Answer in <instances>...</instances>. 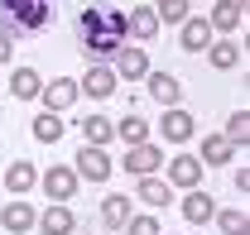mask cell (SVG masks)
<instances>
[{
  "mask_svg": "<svg viewBox=\"0 0 250 235\" xmlns=\"http://www.w3.org/2000/svg\"><path fill=\"white\" fill-rule=\"evenodd\" d=\"M34 182H39V168H34L29 158H15V163L5 168V192H15V197H20V192H29Z\"/></svg>",
  "mask_w": 250,
  "mask_h": 235,
  "instance_id": "20",
  "label": "cell"
},
{
  "mask_svg": "<svg viewBox=\"0 0 250 235\" xmlns=\"http://www.w3.org/2000/svg\"><path fill=\"white\" fill-rule=\"evenodd\" d=\"M34 226H39V235H72L77 231V216H72L67 202H48L39 216H34Z\"/></svg>",
  "mask_w": 250,
  "mask_h": 235,
  "instance_id": "7",
  "label": "cell"
},
{
  "mask_svg": "<svg viewBox=\"0 0 250 235\" xmlns=\"http://www.w3.org/2000/svg\"><path fill=\"white\" fill-rule=\"evenodd\" d=\"M168 187H178V192H188V187H202V158L197 154H173L168 158V177H164Z\"/></svg>",
  "mask_w": 250,
  "mask_h": 235,
  "instance_id": "4",
  "label": "cell"
},
{
  "mask_svg": "<svg viewBox=\"0 0 250 235\" xmlns=\"http://www.w3.org/2000/svg\"><path fill=\"white\" fill-rule=\"evenodd\" d=\"M101 20H106V34H116V39H130V29H125V10H101Z\"/></svg>",
  "mask_w": 250,
  "mask_h": 235,
  "instance_id": "32",
  "label": "cell"
},
{
  "mask_svg": "<svg viewBox=\"0 0 250 235\" xmlns=\"http://www.w3.org/2000/svg\"><path fill=\"white\" fill-rule=\"evenodd\" d=\"M39 96H43V111L62 116V111H72V106H77V96H82V91H77V82H72V77H53Z\"/></svg>",
  "mask_w": 250,
  "mask_h": 235,
  "instance_id": "9",
  "label": "cell"
},
{
  "mask_svg": "<svg viewBox=\"0 0 250 235\" xmlns=\"http://www.w3.org/2000/svg\"><path fill=\"white\" fill-rule=\"evenodd\" d=\"M77 29H82V39H87V34H101V29H106V20H101V5H87V10L77 15Z\"/></svg>",
  "mask_w": 250,
  "mask_h": 235,
  "instance_id": "30",
  "label": "cell"
},
{
  "mask_svg": "<svg viewBox=\"0 0 250 235\" xmlns=\"http://www.w3.org/2000/svg\"><path fill=\"white\" fill-rule=\"evenodd\" d=\"M125 235H159V216H130Z\"/></svg>",
  "mask_w": 250,
  "mask_h": 235,
  "instance_id": "31",
  "label": "cell"
},
{
  "mask_svg": "<svg viewBox=\"0 0 250 235\" xmlns=\"http://www.w3.org/2000/svg\"><path fill=\"white\" fill-rule=\"evenodd\" d=\"M241 20H246V5H241V0H217L207 24H212L217 34H236V29H241Z\"/></svg>",
  "mask_w": 250,
  "mask_h": 235,
  "instance_id": "14",
  "label": "cell"
},
{
  "mask_svg": "<svg viewBox=\"0 0 250 235\" xmlns=\"http://www.w3.org/2000/svg\"><path fill=\"white\" fill-rule=\"evenodd\" d=\"M125 29H130V39H154L159 34V15L149 10V5H140V10L125 15Z\"/></svg>",
  "mask_w": 250,
  "mask_h": 235,
  "instance_id": "23",
  "label": "cell"
},
{
  "mask_svg": "<svg viewBox=\"0 0 250 235\" xmlns=\"http://www.w3.org/2000/svg\"><path fill=\"white\" fill-rule=\"evenodd\" d=\"M231 154H241V149L231 144L226 135H207V139H202V154H197V158H202L207 168H221V163H231Z\"/></svg>",
  "mask_w": 250,
  "mask_h": 235,
  "instance_id": "21",
  "label": "cell"
},
{
  "mask_svg": "<svg viewBox=\"0 0 250 235\" xmlns=\"http://www.w3.org/2000/svg\"><path fill=\"white\" fill-rule=\"evenodd\" d=\"M39 182H43L48 202H72V197H77V187H82V177L72 173V168H62V163H53L48 173H39Z\"/></svg>",
  "mask_w": 250,
  "mask_h": 235,
  "instance_id": "6",
  "label": "cell"
},
{
  "mask_svg": "<svg viewBox=\"0 0 250 235\" xmlns=\"http://www.w3.org/2000/svg\"><path fill=\"white\" fill-rule=\"evenodd\" d=\"M207 58H212L217 72H231V67L241 62V43H236V39H212V43H207Z\"/></svg>",
  "mask_w": 250,
  "mask_h": 235,
  "instance_id": "22",
  "label": "cell"
},
{
  "mask_svg": "<svg viewBox=\"0 0 250 235\" xmlns=\"http://www.w3.org/2000/svg\"><path fill=\"white\" fill-rule=\"evenodd\" d=\"M212 216H217L212 192H202V187H188V197H183V221H188V226H207Z\"/></svg>",
  "mask_w": 250,
  "mask_h": 235,
  "instance_id": "12",
  "label": "cell"
},
{
  "mask_svg": "<svg viewBox=\"0 0 250 235\" xmlns=\"http://www.w3.org/2000/svg\"><path fill=\"white\" fill-rule=\"evenodd\" d=\"M226 139H231L236 149H246V144H250V116H246V111L226 116Z\"/></svg>",
  "mask_w": 250,
  "mask_h": 235,
  "instance_id": "29",
  "label": "cell"
},
{
  "mask_svg": "<svg viewBox=\"0 0 250 235\" xmlns=\"http://www.w3.org/2000/svg\"><path fill=\"white\" fill-rule=\"evenodd\" d=\"M159 235H164V231H159Z\"/></svg>",
  "mask_w": 250,
  "mask_h": 235,
  "instance_id": "35",
  "label": "cell"
},
{
  "mask_svg": "<svg viewBox=\"0 0 250 235\" xmlns=\"http://www.w3.org/2000/svg\"><path fill=\"white\" fill-rule=\"evenodd\" d=\"M10 48H15V39H5V34H0V67L10 62Z\"/></svg>",
  "mask_w": 250,
  "mask_h": 235,
  "instance_id": "33",
  "label": "cell"
},
{
  "mask_svg": "<svg viewBox=\"0 0 250 235\" xmlns=\"http://www.w3.org/2000/svg\"><path fill=\"white\" fill-rule=\"evenodd\" d=\"M135 192H140V202L149 206V211H159V206H168V202H173V187H168V182H164L159 173H145Z\"/></svg>",
  "mask_w": 250,
  "mask_h": 235,
  "instance_id": "17",
  "label": "cell"
},
{
  "mask_svg": "<svg viewBox=\"0 0 250 235\" xmlns=\"http://www.w3.org/2000/svg\"><path fill=\"white\" fill-rule=\"evenodd\" d=\"M34 139H39V144H58L62 139V130H67V125H62V116H53V111H43V116H34Z\"/></svg>",
  "mask_w": 250,
  "mask_h": 235,
  "instance_id": "24",
  "label": "cell"
},
{
  "mask_svg": "<svg viewBox=\"0 0 250 235\" xmlns=\"http://www.w3.org/2000/svg\"><path fill=\"white\" fill-rule=\"evenodd\" d=\"M43 24H53V0H24L15 20H0V34H5V39H10L15 29L20 34H39Z\"/></svg>",
  "mask_w": 250,
  "mask_h": 235,
  "instance_id": "1",
  "label": "cell"
},
{
  "mask_svg": "<svg viewBox=\"0 0 250 235\" xmlns=\"http://www.w3.org/2000/svg\"><path fill=\"white\" fill-rule=\"evenodd\" d=\"M149 10L159 15V24H183L188 15H192V10H188V0H159V5H149Z\"/></svg>",
  "mask_w": 250,
  "mask_h": 235,
  "instance_id": "28",
  "label": "cell"
},
{
  "mask_svg": "<svg viewBox=\"0 0 250 235\" xmlns=\"http://www.w3.org/2000/svg\"><path fill=\"white\" fill-rule=\"evenodd\" d=\"M116 139H125V144H145V139H149V120H145V116L116 120Z\"/></svg>",
  "mask_w": 250,
  "mask_h": 235,
  "instance_id": "26",
  "label": "cell"
},
{
  "mask_svg": "<svg viewBox=\"0 0 250 235\" xmlns=\"http://www.w3.org/2000/svg\"><path fill=\"white\" fill-rule=\"evenodd\" d=\"M178 29H183V39H178V48H183V53H202V48L217 39V29H212L207 20H197V15H188Z\"/></svg>",
  "mask_w": 250,
  "mask_h": 235,
  "instance_id": "13",
  "label": "cell"
},
{
  "mask_svg": "<svg viewBox=\"0 0 250 235\" xmlns=\"http://www.w3.org/2000/svg\"><path fill=\"white\" fill-rule=\"evenodd\" d=\"M164 168V149L159 144H125V173H135V177H145V173H159Z\"/></svg>",
  "mask_w": 250,
  "mask_h": 235,
  "instance_id": "8",
  "label": "cell"
},
{
  "mask_svg": "<svg viewBox=\"0 0 250 235\" xmlns=\"http://www.w3.org/2000/svg\"><path fill=\"white\" fill-rule=\"evenodd\" d=\"M77 125H82V144H101L106 149L116 139V120H106V116H82Z\"/></svg>",
  "mask_w": 250,
  "mask_h": 235,
  "instance_id": "19",
  "label": "cell"
},
{
  "mask_svg": "<svg viewBox=\"0 0 250 235\" xmlns=\"http://www.w3.org/2000/svg\"><path fill=\"white\" fill-rule=\"evenodd\" d=\"M145 82H149V96H154L159 106H178V96H183V82H178L173 72H145Z\"/></svg>",
  "mask_w": 250,
  "mask_h": 235,
  "instance_id": "16",
  "label": "cell"
},
{
  "mask_svg": "<svg viewBox=\"0 0 250 235\" xmlns=\"http://www.w3.org/2000/svg\"><path fill=\"white\" fill-rule=\"evenodd\" d=\"M72 173L87 177V182H106V177L116 173V163H111V154H106L101 144H82L77 158H72Z\"/></svg>",
  "mask_w": 250,
  "mask_h": 235,
  "instance_id": "2",
  "label": "cell"
},
{
  "mask_svg": "<svg viewBox=\"0 0 250 235\" xmlns=\"http://www.w3.org/2000/svg\"><path fill=\"white\" fill-rule=\"evenodd\" d=\"M212 221L221 226V235H250V216H246V211H236V206H226V211H217Z\"/></svg>",
  "mask_w": 250,
  "mask_h": 235,
  "instance_id": "27",
  "label": "cell"
},
{
  "mask_svg": "<svg viewBox=\"0 0 250 235\" xmlns=\"http://www.w3.org/2000/svg\"><path fill=\"white\" fill-rule=\"evenodd\" d=\"M34 211L24 197H15V202H5V211H0V231H10V235H29L34 231Z\"/></svg>",
  "mask_w": 250,
  "mask_h": 235,
  "instance_id": "11",
  "label": "cell"
},
{
  "mask_svg": "<svg viewBox=\"0 0 250 235\" xmlns=\"http://www.w3.org/2000/svg\"><path fill=\"white\" fill-rule=\"evenodd\" d=\"M159 135H164L168 144H188V139L197 135L192 111H183V106H164V116H159Z\"/></svg>",
  "mask_w": 250,
  "mask_h": 235,
  "instance_id": "3",
  "label": "cell"
},
{
  "mask_svg": "<svg viewBox=\"0 0 250 235\" xmlns=\"http://www.w3.org/2000/svg\"><path fill=\"white\" fill-rule=\"evenodd\" d=\"M116 87H121V77H116V67H106V62H92V67H87V77L77 82V91H82V96H92V101L116 96Z\"/></svg>",
  "mask_w": 250,
  "mask_h": 235,
  "instance_id": "5",
  "label": "cell"
},
{
  "mask_svg": "<svg viewBox=\"0 0 250 235\" xmlns=\"http://www.w3.org/2000/svg\"><path fill=\"white\" fill-rule=\"evenodd\" d=\"M82 48H87V53H92V58H116V53H121L125 48V39H116V34H87V39H82Z\"/></svg>",
  "mask_w": 250,
  "mask_h": 235,
  "instance_id": "25",
  "label": "cell"
},
{
  "mask_svg": "<svg viewBox=\"0 0 250 235\" xmlns=\"http://www.w3.org/2000/svg\"><path fill=\"white\" fill-rule=\"evenodd\" d=\"M145 72H149V53H145L140 43H135V48H121V53H116V77H125V82H140Z\"/></svg>",
  "mask_w": 250,
  "mask_h": 235,
  "instance_id": "15",
  "label": "cell"
},
{
  "mask_svg": "<svg viewBox=\"0 0 250 235\" xmlns=\"http://www.w3.org/2000/svg\"><path fill=\"white\" fill-rule=\"evenodd\" d=\"M154 5H159V0H154Z\"/></svg>",
  "mask_w": 250,
  "mask_h": 235,
  "instance_id": "34",
  "label": "cell"
},
{
  "mask_svg": "<svg viewBox=\"0 0 250 235\" xmlns=\"http://www.w3.org/2000/svg\"><path fill=\"white\" fill-rule=\"evenodd\" d=\"M130 216H135V202H130V192H106V202H101V226L121 235Z\"/></svg>",
  "mask_w": 250,
  "mask_h": 235,
  "instance_id": "10",
  "label": "cell"
},
{
  "mask_svg": "<svg viewBox=\"0 0 250 235\" xmlns=\"http://www.w3.org/2000/svg\"><path fill=\"white\" fill-rule=\"evenodd\" d=\"M39 91H43L39 67H15V72H10V96H15V101H34Z\"/></svg>",
  "mask_w": 250,
  "mask_h": 235,
  "instance_id": "18",
  "label": "cell"
}]
</instances>
